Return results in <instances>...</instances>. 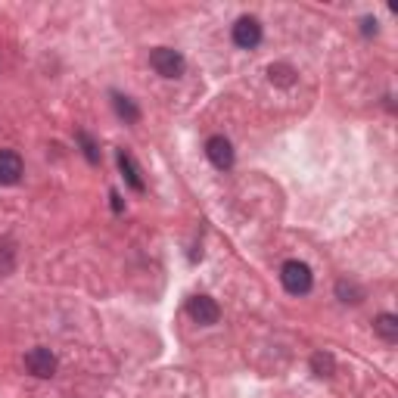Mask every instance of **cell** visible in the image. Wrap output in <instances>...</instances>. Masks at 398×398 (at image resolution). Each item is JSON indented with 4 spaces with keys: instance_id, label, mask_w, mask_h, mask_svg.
I'll return each mask as SVG.
<instances>
[{
    "instance_id": "6da1fadb",
    "label": "cell",
    "mask_w": 398,
    "mask_h": 398,
    "mask_svg": "<svg viewBox=\"0 0 398 398\" xmlns=\"http://www.w3.org/2000/svg\"><path fill=\"white\" fill-rule=\"evenodd\" d=\"M280 280L287 292L292 296H305L308 290H311V268L305 265V261H287V265L280 268Z\"/></svg>"
},
{
    "instance_id": "7a4b0ae2",
    "label": "cell",
    "mask_w": 398,
    "mask_h": 398,
    "mask_svg": "<svg viewBox=\"0 0 398 398\" xmlns=\"http://www.w3.org/2000/svg\"><path fill=\"white\" fill-rule=\"evenodd\" d=\"M149 66L162 75V78H181L184 75V56L171 47H156L149 54Z\"/></svg>"
},
{
    "instance_id": "3957f363",
    "label": "cell",
    "mask_w": 398,
    "mask_h": 398,
    "mask_svg": "<svg viewBox=\"0 0 398 398\" xmlns=\"http://www.w3.org/2000/svg\"><path fill=\"white\" fill-rule=\"evenodd\" d=\"M187 311H190V318L202 327H212V324H218V318H221V308H218V302L209 296H193L190 305H187Z\"/></svg>"
},
{
    "instance_id": "277c9868",
    "label": "cell",
    "mask_w": 398,
    "mask_h": 398,
    "mask_svg": "<svg viewBox=\"0 0 398 398\" xmlns=\"http://www.w3.org/2000/svg\"><path fill=\"white\" fill-rule=\"evenodd\" d=\"M25 367H28V373H35V377L50 380L56 373V355L50 349H32L25 355Z\"/></svg>"
},
{
    "instance_id": "5b68a950",
    "label": "cell",
    "mask_w": 398,
    "mask_h": 398,
    "mask_svg": "<svg viewBox=\"0 0 398 398\" xmlns=\"http://www.w3.org/2000/svg\"><path fill=\"white\" fill-rule=\"evenodd\" d=\"M259 41H261V22L255 19V16L237 19V25H234V44H237V47L252 50Z\"/></svg>"
},
{
    "instance_id": "8992f818",
    "label": "cell",
    "mask_w": 398,
    "mask_h": 398,
    "mask_svg": "<svg viewBox=\"0 0 398 398\" xmlns=\"http://www.w3.org/2000/svg\"><path fill=\"white\" fill-rule=\"evenodd\" d=\"M206 153H209V159H212L215 168H230L234 165V147H230V140L228 137H209V144H206Z\"/></svg>"
},
{
    "instance_id": "52a82bcc",
    "label": "cell",
    "mask_w": 398,
    "mask_h": 398,
    "mask_svg": "<svg viewBox=\"0 0 398 398\" xmlns=\"http://www.w3.org/2000/svg\"><path fill=\"white\" fill-rule=\"evenodd\" d=\"M22 178V159L13 149H0V184L10 187Z\"/></svg>"
},
{
    "instance_id": "ba28073f",
    "label": "cell",
    "mask_w": 398,
    "mask_h": 398,
    "mask_svg": "<svg viewBox=\"0 0 398 398\" xmlns=\"http://www.w3.org/2000/svg\"><path fill=\"white\" fill-rule=\"evenodd\" d=\"M118 168H122V175H125V181L131 190H144V178H140V168L134 165V159L128 153H118Z\"/></svg>"
},
{
    "instance_id": "9c48e42d",
    "label": "cell",
    "mask_w": 398,
    "mask_h": 398,
    "mask_svg": "<svg viewBox=\"0 0 398 398\" xmlns=\"http://www.w3.org/2000/svg\"><path fill=\"white\" fill-rule=\"evenodd\" d=\"M373 330H377L386 342H395L398 340V318L395 314H380V318L373 321Z\"/></svg>"
},
{
    "instance_id": "30bf717a",
    "label": "cell",
    "mask_w": 398,
    "mask_h": 398,
    "mask_svg": "<svg viewBox=\"0 0 398 398\" xmlns=\"http://www.w3.org/2000/svg\"><path fill=\"white\" fill-rule=\"evenodd\" d=\"M112 106H116V112L125 118V122H137L140 118V112H137V106H134L128 97H122V94H112Z\"/></svg>"
},
{
    "instance_id": "8fae6325",
    "label": "cell",
    "mask_w": 398,
    "mask_h": 398,
    "mask_svg": "<svg viewBox=\"0 0 398 398\" xmlns=\"http://www.w3.org/2000/svg\"><path fill=\"white\" fill-rule=\"evenodd\" d=\"M311 364H314V371H318L321 377H333V358L330 355H321L318 352V355L311 358Z\"/></svg>"
},
{
    "instance_id": "7c38bea8",
    "label": "cell",
    "mask_w": 398,
    "mask_h": 398,
    "mask_svg": "<svg viewBox=\"0 0 398 398\" xmlns=\"http://www.w3.org/2000/svg\"><path fill=\"white\" fill-rule=\"evenodd\" d=\"M268 75H271V81L277 78V81H280V85H290V81H292V78H290L292 72L287 69V66H271V69H268Z\"/></svg>"
},
{
    "instance_id": "4fadbf2b",
    "label": "cell",
    "mask_w": 398,
    "mask_h": 398,
    "mask_svg": "<svg viewBox=\"0 0 398 398\" xmlns=\"http://www.w3.org/2000/svg\"><path fill=\"white\" fill-rule=\"evenodd\" d=\"M78 137H81V144H85L87 159H91V162H97V159H100V156H97V149H94V144H91V137H87V134H78Z\"/></svg>"
},
{
    "instance_id": "5bb4252c",
    "label": "cell",
    "mask_w": 398,
    "mask_h": 398,
    "mask_svg": "<svg viewBox=\"0 0 398 398\" xmlns=\"http://www.w3.org/2000/svg\"><path fill=\"white\" fill-rule=\"evenodd\" d=\"M361 32L364 35H377V19H371V16L361 19Z\"/></svg>"
},
{
    "instance_id": "9a60e30c",
    "label": "cell",
    "mask_w": 398,
    "mask_h": 398,
    "mask_svg": "<svg viewBox=\"0 0 398 398\" xmlns=\"http://www.w3.org/2000/svg\"><path fill=\"white\" fill-rule=\"evenodd\" d=\"M112 209H116V212H122V199H118L116 190H112Z\"/></svg>"
}]
</instances>
